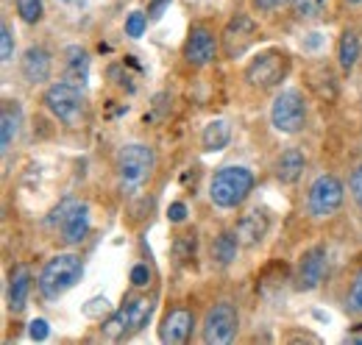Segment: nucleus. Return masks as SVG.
<instances>
[{"label": "nucleus", "instance_id": "obj_1", "mask_svg": "<svg viewBox=\"0 0 362 345\" xmlns=\"http://www.w3.org/2000/svg\"><path fill=\"white\" fill-rule=\"evenodd\" d=\"M84 276V262L78 254H56L45 262L37 279V293L42 301H59L67 290H73Z\"/></svg>", "mask_w": 362, "mask_h": 345}, {"label": "nucleus", "instance_id": "obj_2", "mask_svg": "<svg viewBox=\"0 0 362 345\" xmlns=\"http://www.w3.org/2000/svg\"><path fill=\"white\" fill-rule=\"evenodd\" d=\"M45 226L62 240V245L76 248L90 237V206L78 198H62L59 206L45 217Z\"/></svg>", "mask_w": 362, "mask_h": 345}, {"label": "nucleus", "instance_id": "obj_3", "mask_svg": "<svg viewBox=\"0 0 362 345\" xmlns=\"http://www.w3.org/2000/svg\"><path fill=\"white\" fill-rule=\"evenodd\" d=\"M254 172L243 165H226L218 168L209 178V201L218 209H237L248 201V195L254 192Z\"/></svg>", "mask_w": 362, "mask_h": 345}, {"label": "nucleus", "instance_id": "obj_4", "mask_svg": "<svg viewBox=\"0 0 362 345\" xmlns=\"http://www.w3.org/2000/svg\"><path fill=\"white\" fill-rule=\"evenodd\" d=\"M153 170H156V153L151 145L129 142L115 153V175L126 192L145 187Z\"/></svg>", "mask_w": 362, "mask_h": 345}, {"label": "nucleus", "instance_id": "obj_5", "mask_svg": "<svg viewBox=\"0 0 362 345\" xmlns=\"http://www.w3.org/2000/svg\"><path fill=\"white\" fill-rule=\"evenodd\" d=\"M153 312V298L151 296H142L136 290L134 296H129L123 306L117 312H112L109 320H103L100 332L106 340H132L136 332H142V326L148 323Z\"/></svg>", "mask_w": 362, "mask_h": 345}, {"label": "nucleus", "instance_id": "obj_6", "mask_svg": "<svg viewBox=\"0 0 362 345\" xmlns=\"http://www.w3.org/2000/svg\"><path fill=\"white\" fill-rule=\"evenodd\" d=\"M42 103L45 109L53 115V120H59L62 126L67 129H76L81 120H84V112H87V98H84V89L67 78L62 81H53L42 95Z\"/></svg>", "mask_w": 362, "mask_h": 345}, {"label": "nucleus", "instance_id": "obj_7", "mask_svg": "<svg viewBox=\"0 0 362 345\" xmlns=\"http://www.w3.org/2000/svg\"><path fill=\"white\" fill-rule=\"evenodd\" d=\"M290 73V53L281 50V47H268L262 53H257L248 67H245V81L259 89V92H268L281 86V81L287 78Z\"/></svg>", "mask_w": 362, "mask_h": 345}, {"label": "nucleus", "instance_id": "obj_8", "mask_svg": "<svg viewBox=\"0 0 362 345\" xmlns=\"http://www.w3.org/2000/svg\"><path fill=\"white\" fill-rule=\"evenodd\" d=\"M307 120H310V106H307V98L298 92V89H281L276 92L271 103V126L279 134H301L307 129Z\"/></svg>", "mask_w": 362, "mask_h": 345}, {"label": "nucleus", "instance_id": "obj_9", "mask_svg": "<svg viewBox=\"0 0 362 345\" xmlns=\"http://www.w3.org/2000/svg\"><path fill=\"white\" fill-rule=\"evenodd\" d=\"M343 201H346V187L332 172L317 175L315 181L310 184V189H307V212H310L313 220H329V217H334L340 212Z\"/></svg>", "mask_w": 362, "mask_h": 345}, {"label": "nucleus", "instance_id": "obj_10", "mask_svg": "<svg viewBox=\"0 0 362 345\" xmlns=\"http://www.w3.org/2000/svg\"><path fill=\"white\" fill-rule=\"evenodd\" d=\"M240 332V309L234 301H218L209 306L204 326H201V343L228 345L237 340Z\"/></svg>", "mask_w": 362, "mask_h": 345}, {"label": "nucleus", "instance_id": "obj_11", "mask_svg": "<svg viewBox=\"0 0 362 345\" xmlns=\"http://www.w3.org/2000/svg\"><path fill=\"white\" fill-rule=\"evenodd\" d=\"M218 47H221V37L215 34V28L209 23H192L187 31V40L181 45V59L187 67L201 70L215 62Z\"/></svg>", "mask_w": 362, "mask_h": 345}, {"label": "nucleus", "instance_id": "obj_12", "mask_svg": "<svg viewBox=\"0 0 362 345\" xmlns=\"http://www.w3.org/2000/svg\"><path fill=\"white\" fill-rule=\"evenodd\" d=\"M259 37V25L251 14H234L221 34V47L226 59H240Z\"/></svg>", "mask_w": 362, "mask_h": 345}, {"label": "nucleus", "instance_id": "obj_13", "mask_svg": "<svg viewBox=\"0 0 362 345\" xmlns=\"http://www.w3.org/2000/svg\"><path fill=\"white\" fill-rule=\"evenodd\" d=\"M326 264H329V251L323 242H317L313 248H307L301 257H298V264H296V276H293V287L298 293H313L320 287L323 276H326Z\"/></svg>", "mask_w": 362, "mask_h": 345}, {"label": "nucleus", "instance_id": "obj_14", "mask_svg": "<svg viewBox=\"0 0 362 345\" xmlns=\"http://www.w3.org/2000/svg\"><path fill=\"white\" fill-rule=\"evenodd\" d=\"M192 329H195V312H192V306H187V303H173V306L165 312L162 323H159V340L170 345H184V343H189Z\"/></svg>", "mask_w": 362, "mask_h": 345}, {"label": "nucleus", "instance_id": "obj_15", "mask_svg": "<svg viewBox=\"0 0 362 345\" xmlns=\"http://www.w3.org/2000/svg\"><path fill=\"white\" fill-rule=\"evenodd\" d=\"M20 76L28 86H42L53 76V56L45 45H28L20 56Z\"/></svg>", "mask_w": 362, "mask_h": 345}, {"label": "nucleus", "instance_id": "obj_16", "mask_svg": "<svg viewBox=\"0 0 362 345\" xmlns=\"http://www.w3.org/2000/svg\"><path fill=\"white\" fill-rule=\"evenodd\" d=\"M234 231H237V237H240V242L245 245V248H254V245H259L265 237H268V231H271V215H268V209H248L245 215H240V220L234 223Z\"/></svg>", "mask_w": 362, "mask_h": 345}, {"label": "nucleus", "instance_id": "obj_17", "mask_svg": "<svg viewBox=\"0 0 362 345\" xmlns=\"http://www.w3.org/2000/svg\"><path fill=\"white\" fill-rule=\"evenodd\" d=\"M31 284H34V276H31V267H28V264H17V267L8 273V284H6V306H8L11 315H20V312L28 306Z\"/></svg>", "mask_w": 362, "mask_h": 345}, {"label": "nucleus", "instance_id": "obj_18", "mask_svg": "<svg viewBox=\"0 0 362 345\" xmlns=\"http://www.w3.org/2000/svg\"><path fill=\"white\" fill-rule=\"evenodd\" d=\"M62 73L67 81L84 86L90 78V53L81 45H67L62 50Z\"/></svg>", "mask_w": 362, "mask_h": 345}, {"label": "nucleus", "instance_id": "obj_19", "mask_svg": "<svg viewBox=\"0 0 362 345\" xmlns=\"http://www.w3.org/2000/svg\"><path fill=\"white\" fill-rule=\"evenodd\" d=\"M362 56V37H360V28L357 25H346L340 31V40H337V64L346 76L354 73L357 62Z\"/></svg>", "mask_w": 362, "mask_h": 345}, {"label": "nucleus", "instance_id": "obj_20", "mask_svg": "<svg viewBox=\"0 0 362 345\" xmlns=\"http://www.w3.org/2000/svg\"><path fill=\"white\" fill-rule=\"evenodd\" d=\"M240 245H243V242H240V237H237L234 228L218 231L215 240H212V245H209V259H212V264H215L218 270L231 267L237 254H240Z\"/></svg>", "mask_w": 362, "mask_h": 345}, {"label": "nucleus", "instance_id": "obj_21", "mask_svg": "<svg viewBox=\"0 0 362 345\" xmlns=\"http://www.w3.org/2000/svg\"><path fill=\"white\" fill-rule=\"evenodd\" d=\"M307 170V156H304V151L301 148H287V151H281L279 153V159H276V165H273V172H276V178L281 181V184H296L301 175Z\"/></svg>", "mask_w": 362, "mask_h": 345}, {"label": "nucleus", "instance_id": "obj_22", "mask_svg": "<svg viewBox=\"0 0 362 345\" xmlns=\"http://www.w3.org/2000/svg\"><path fill=\"white\" fill-rule=\"evenodd\" d=\"M20 126H23V109L17 100H3V112H0V148L3 153L11 151L17 134H20Z\"/></svg>", "mask_w": 362, "mask_h": 345}, {"label": "nucleus", "instance_id": "obj_23", "mask_svg": "<svg viewBox=\"0 0 362 345\" xmlns=\"http://www.w3.org/2000/svg\"><path fill=\"white\" fill-rule=\"evenodd\" d=\"M228 142H231V126H228V120H209L204 126V131H201V145L209 153L223 151Z\"/></svg>", "mask_w": 362, "mask_h": 345}, {"label": "nucleus", "instance_id": "obj_24", "mask_svg": "<svg viewBox=\"0 0 362 345\" xmlns=\"http://www.w3.org/2000/svg\"><path fill=\"white\" fill-rule=\"evenodd\" d=\"M293 17L298 23H320L329 14L332 0H293Z\"/></svg>", "mask_w": 362, "mask_h": 345}, {"label": "nucleus", "instance_id": "obj_25", "mask_svg": "<svg viewBox=\"0 0 362 345\" xmlns=\"http://www.w3.org/2000/svg\"><path fill=\"white\" fill-rule=\"evenodd\" d=\"M173 259L179 262V264H189L192 259H195V251H198V234L195 231H181L173 237Z\"/></svg>", "mask_w": 362, "mask_h": 345}, {"label": "nucleus", "instance_id": "obj_26", "mask_svg": "<svg viewBox=\"0 0 362 345\" xmlns=\"http://www.w3.org/2000/svg\"><path fill=\"white\" fill-rule=\"evenodd\" d=\"M14 8H17V14L25 25H37L45 17V3L42 0H14Z\"/></svg>", "mask_w": 362, "mask_h": 345}, {"label": "nucleus", "instance_id": "obj_27", "mask_svg": "<svg viewBox=\"0 0 362 345\" xmlns=\"http://www.w3.org/2000/svg\"><path fill=\"white\" fill-rule=\"evenodd\" d=\"M346 312H349L351 317H362V270L354 276V281H351V287H349Z\"/></svg>", "mask_w": 362, "mask_h": 345}, {"label": "nucleus", "instance_id": "obj_28", "mask_svg": "<svg viewBox=\"0 0 362 345\" xmlns=\"http://www.w3.org/2000/svg\"><path fill=\"white\" fill-rule=\"evenodd\" d=\"M0 59H3V64H8L14 59V31H11L8 20H3V25H0Z\"/></svg>", "mask_w": 362, "mask_h": 345}, {"label": "nucleus", "instance_id": "obj_29", "mask_svg": "<svg viewBox=\"0 0 362 345\" xmlns=\"http://www.w3.org/2000/svg\"><path fill=\"white\" fill-rule=\"evenodd\" d=\"M148 23H151V17H148L145 11H132V14L126 17V37H132V40H139V37L145 34Z\"/></svg>", "mask_w": 362, "mask_h": 345}, {"label": "nucleus", "instance_id": "obj_30", "mask_svg": "<svg viewBox=\"0 0 362 345\" xmlns=\"http://www.w3.org/2000/svg\"><path fill=\"white\" fill-rule=\"evenodd\" d=\"M349 192H351V201H354L357 212L362 215V162L351 170V178H349Z\"/></svg>", "mask_w": 362, "mask_h": 345}, {"label": "nucleus", "instance_id": "obj_31", "mask_svg": "<svg viewBox=\"0 0 362 345\" xmlns=\"http://www.w3.org/2000/svg\"><path fill=\"white\" fill-rule=\"evenodd\" d=\"M132 287L134 290H148V284H151V267L145 264V262H136L134 267H132Z\"/></svg>", "mask_w": 362, "mask_h": 345}, {"label": "nucleus", "instance_id": "obj_32", "mask_svg": "<svg viewBox=\"0 0 362 345\" xmlns=\"http://www.w3.org/2000/svg\"><path fill=\"white\" fill-rule=\"evenodd\" d=\"M123 67H109V78H115V84L117 86H123V89H129V92H134V84H132V76L129 73H120Z\"/></svg>", "mask_w": 362, "mask_h": 345}, {"label": "nucleus", "instance_id": "obj_33", "mask_svg": "<svg viewBox=\"0 0 362 345\" xmlns=\"http://www.w3.org/2000/svg\"><path fill=\"white\" fill-rule=\"evenodd\" d=\"M287 3H293V0H254V8L262 11V14H271V11H279Z\"/></svg>", "mask_w": 362, "mask_h": 345}, {"label": "nucleus", "instance_id": "obj_34", "mask_svg": "<svg viewBox=\"0 0 362 345\" xmlns=\"http://www.w3.org/2000/svg\"><path fill=\"white\" fill-rule=\"evenodd\" d=\"M168 220H170V223H184V220H187V204H181V201L170 204V209H168Z\"/></svg>", "mask_w": 362, "mask_h": 345}, {"label": "nucleus", "instance_id": "obj_35", "mask_svg": "<svg viewBox=\"0 0 362 345\" xmlns=\"http://www.w3.org/2000/svg\"><path fill=\"white\" fill-rule=\"evenodd\" d=\"M100 309L109 312V301H106V298H95V301H90L87 306H84V315H87V317H100Z\"/></svg>", "mask_w": 362, "mask_h": 345}, {"label": "nucleus", "instance_id": "obj_36", "mask_svg": "<svg viewBox=\"0 0 362 345\" xmlns=\"http://www.w3.org/2000/svg\"><path fill=\"white\" fill-rule=\"evenodd\" d=\"M28 334H31V340H45L47 337V320H31V329H28Z\"/></svg>", "mask_w": 362, "mask_h": 345}, {"label": "nucleus", "instance_id": "obj_37", "mask_svg": "<svg viewBox=\"0 0 362 345\" xmlns=\"http://www.w3.org/2000/svg\"><path fill=\"white\" fill-rule=\"evenodd\" d=\"M168 6H170V0H151V3H148V17H151V20H159Z\"/></svg>", "mask_w": 362, "mask_h": 345}, {"label": "nucleus", "instance_id": "obj_38", "mask_svg": "<svg viewBox=\"0 0 362 345\" xmlns=\"http://www.w3.org/2000/svg\"><path fill=\"white\" fill-rule=\"evenodd\" d=\"M346 343H360L362 345V323H357L354 329H349V334H346Z\"/></svg>", "mask_w": 362, "mask_h": 345}, {"label": "nucleus", "instance_id": "obj_39", "mask_svg": "<svg viewBox=\"0 0 362 345\" xmlns=\"http://www.w3.org/2000/svg\"><path fill=\"white\" fill-rule=\"evenodd\" d=\"M343 3H349V6H362V0H343Z\"/></svg>", "mask_w": 362, "mask_h": 345}, {"label": "nucleus", "instance_id": "obj_40", "mask_svg": "<svg viewBox=\"0 0 362 345\" xmlns=\"http://www.w3.org/2000/svg\"><path fill=\"white\" fill-rule=\"evenodd\" d=\"M62 3H64V0H62Z\"/></svg>", "mask_w": 362, "mask_h": 345}]
</instances>
